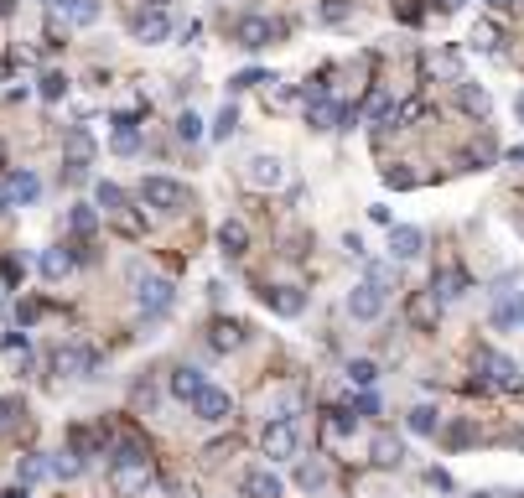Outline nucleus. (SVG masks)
<instances>
[{
    "instance_id": "1",
    "label": "nucleus",
    "mask_w": 524,
    "mask_h": 498,
    "mask_svg": "<svg viewBox=\"0 0 524 498\" xmlns=\"http://www.w3.org/2000/svg\"><path fill=\"white\" fill-rule=\"evenodd\" d=\"M135 198L151 208V213H161V218H177V213L187 208V187L182 182H172V176H146Z\"/></svg>"
},
{
    "instance_id": "2",
    "label": "nucleus",
    "mask_w": 524,
    "mask_h": 498,
    "mask_svg": "<svg viewBox=\"0 0 524 498\" xmlns=\"http://www.w3.org/2000/svg\"><path fill=\"white\" fill-rule=\"evenodd\" d=\"M296 446H302V437H296V420H265L260 452H265V462H270V468H276V462H291V457H296Z\"/></svg>"
},
{
    "instance_id": "3",
    "label": "nucleus",
    "mask_w": 524,
    "mask_h": 498,
    "mask_svg": "<svg viewBox=\"0 0 524 498\" xmlns=\"http://www.w3.org/2000/svg\"><path fill=\"white\" fill-rule=\"evenodd\" d=\"M172 301H177V286H172V281H161V275L135 281V306H141L146 317H166V312H172Z\"/></svg>"
},
{
    "instance_id": "4",
    "label": "nucleus",
    "mask_w": 524,
    "mask_h": 498,
    "mask_svg": "<svg viewBox=\"0 0 524 498\" xmlns=\"http://www.w3.org/2000/svg\"><path fill=\"white\" fill-rule=\"evenodd\" d=\"M384 301H390V291H384V286L359 281V286L348 291V317H353V322H379V317H384Z\"/></svg>"
},
{
    "instance_id": "5",
    "label": "nucleus",
    "mask_w": 524,
    "mask_h": 498,
    "mask_svg": "<svg viewBox=\"0 0 524 498\" xmlns=\"http://www.w3.org/2000/svg\"><path fill=\"white\" fill-rule=\"evenodd\" d=\"M156 483V472L151 462H109V488L120 498H135V494H146Z\"/></svg>"
},
{
    "instance_id": "6",
    "label": "nucleus",
    "mask_w": 524,
    "mask_h": 498,
    "mask_svg": "<svg viewBox=\"0 0 524 498\" xmlns=\"http://www.w3.org/2000/svg\"><path fill=\"white\" fill-rule=\"evenodd\" d=\"M276 21H270V16H239V21H234V42H239V47H245V53H260V47H270V42H276Z\"/></svg>"
},
{
    "instance_id": "7",
    "label": "nucleus",
    "mask_w": 524,
    "mask_h": 498,
    "mask_svg": "<svg viewBox=\"0 0 524 498\" xmlns=\"http://www.w3.org/2000/svg\"><path fill=\"white\" fill-rule=\"evenodd\" d=\"M245 182L254 192H276V187H286V161L280 156H249Z\"/></svg>"
},
{
    "instance_id": "8",
    "label": "nucleus",
    "mask_w": 524,
    "mask_h": 498,
    "mask_svg": "<svg viewBox=\"0 0 524 498\" xmlns=\"http://www.w3.org/2000/svg\"><path fill=\"white\" fill-rule=\"evenodd\" d=\"M472 363H478V374H488V384H498V389H520V369H514L504 353L478 348V353H472Z\"/></svg>"
},
{
    "instance_id": "9",
    "label": "nucleus",
    "mask_w": 524,
    "mask_h": 498,
    "mask_svg": "<svg viewBox=\"0 0 524 498\" xmlns=\"http://www.w3.org/2000/svg\"><path fill=\"white\" fill-rule=\"evenodd\" d=\"M192 415H198V420H208V426H223V420L234 415V395H229V389H218V384H208V389L192 400Z\"/></svg>"
},
{
    "instance_id": "10",
    "label": "nucleus",
    "mask_w": 524,
    "mask_h": 498,
    "mask_svg": "<svg viewBox=\"0 0 524 498\" xmlns=\"http://www.w3.org/2000/svg\"><path fill=\"white\" fill-rule=\"evenodd\" d=\"M130 37L135 42H146V47H161L166 37H172V21H166V11H135V21H130Z\"/></svg>"
},
{
    "instance_id": "11",
    "label": "nucleus",
    "mask_w": 524,
    "mask_h": 498,
    "mask_svg": "<svg viewBox=\"0 0 524 498\" xmlns=\"http://www.w3.org/2000/svg\"><path fill=\"white\" fill-rule=\"evenodd\" d=\"M421 249H426V234L415 224H390V260H421Z\"/></svg>"
},
{
    "instance_id": "12",
    "label": "nucleus",
    "mask_w": 524,
    "mask_h": 498,
    "mask_svg": "<svg viewBox=\"0 0 524 498\" xmlns=\"http://www.w3.org/2000/svg\"><path fill=\"white\" fill-rule=\"evenodd\" d=\"M260 301H265L276 317H302V312H307V296L296 291V286H265Z\"/></svg>"
},
{
    "instance_id": "13",
    "label": "nucleus",
    "mask_w": 524,
    "mask_h": 498,
    "mask_svg": "<svg viewBox=\"0 0 524 498\" xmlns=\"http://www.w3.org/2000/svg\"><path fill=\"white\" fill-rule=\"evenodd\" d=\"M239 494H245V498H280V478H276V468L265 462V468L239 472Z\"/></svg>"
},
{
    "instance_id": "14",
    "label": "nucleus",
    "mask_w": 524,
    "mask_h": 498,
    "mask_svg": "<svg viewBox=\"0 0 524 498\" xmlns=\"http://www.w3.org/2000/svg\"><path fill=\"white\" fill-rule=\"evenodd\" d=\"M166 389H172V400H182V405H192L203 389H208V380H203V369H192V363H182V369H172V380H166Z\"/></svg>"
},
{
    "instance_id": "15",
    "label": "nucleus",
    "mask_w": 524,
    "mask_h": 498,
    "mask_svg": "<svg viewBox=\"0 0 524 498\" xmlns=\"http://www.w3.org/2000/svg\"><path fill=\"white\" fill-rule=\"evenodd\" d=\"M52 369H58L62 380H84V374L93 369V353H89V348H78V343H68V348L52 353Z\"/></svg>"
},
{
    "instance_id": "16",
    "label": "nucleus",
    "mask_w": 524,
    "mask_h": 498,
    "mask_svg": "<svg viewBox=\"0 0 524 498\" xmlns=\"http://www.w3.org/2000/svg\"><path fill=\"white\" fill-rule=\"evenodd\" d=\"M463 291H467V270L463 265H441V270L431 275V296L436 301H457Z\"/></svg>"
},
{
    "instance_id": "17",
    "label": "nucleus",
    "mask_w": 524,
    "mask_h": 498,
    "mask_svg": "<svg viewBox=\"0 0 524 498\" xmlns=\"http://www.w3.org/2000/svg\"><path fill=\"white\" fill-rule=\"evenodd\" d=\"M109 151H115V156H135V151H141V125H135V110H125V115L115 119Z\"/></svg>"
},
{
    "instance_id": "18",
    "label": "nucleus",
    "mask_w": 524,
    "mask_h": 498,
    "mask_svg": "<svg viewBox=\"0 0 524 498\" xmlns=\"http://www.w3.org/2000/svg\"><path fill=\"white\" fill-rule=\"evenodd\" d=\"M343 119L348 115H343V104H333V99H311L307 104V125L311 130H338Z\"/></svg>"
},
{
    "instance_id": "19",
    "label": "nucleus",
    "mask_w": 524,
    "mask_h": 498,
    "mask_svg": "<svg viewBox=\"0 0 524 498\" xmlns=\"http://www.w3.org/2000/svg\"><path fill=\"white\" fill-rule=\"evenodd\" d=\"M93 198H99V213H104V218H115V224L130 213V203H125V192L115 187V182H99V187H93Z\"/></svg>"
},
{
    "instance_id": "20",
    "label": "nucleus",
    "mask_w": 524,
    "mask_h": 498,
    "mask_svg": "<svg viewBox=\"0 0 524 498\" xmlns=\"http://www.w3.org/2000/svg\"><path fill=\"white\" fill-rule=\"evenodd\" d=\"M296 488H302V494H322V488H327V462H322V457L296 462Z\"/></svg>"
},
{
    "instance_id": "21",
    "label": "nucleus",
    "mask_w": 524,
    "mask_h": 498,
    "mask_svg": "<svg viewBox=\"0 0 524 498\" xmlns=\"http://www.w3.org/2000/svg\"><path fill=\"white\" fill-rule=\"evenodd\" d=\"M208 343H214L218 353L239 348V343H245V322H234V317H218V322H214V332H208Z\"/></svg>"
},
{
    "instance_id": "22",
    "label": "nucleus",
    "mask_w": 524,
    "mask_h": 498,
    "mask_svg": "<svg viewBox=\"0 0 524 498\" xmlns=\"http://www.w3.org/2000/svg\"><path fill=\"white\" fill-rule=\"evenodd\" d=\"M36 192H42V182H36L31 172H11L5 176V198H11V203H36Z\"/></svg>"
},
{
    "instance_id": "23",
    "label": "nucleus",
    "mask_w": 524,
    "mask_h": 498,
    "mask_svg": "<svg viewBox=\"0 0 524 498\" xmlns=\"http://www.w3.org/2000/svg\"><path fill=\"white\" fill-rule=\"evenodd\" d=\"M218 244H223V255H229V260H239V255L249 249V229L239 224V218H229V224L218 229Z\"/></svg>"
},
{
    "instance_id": "24",
    "label": "nucleus",
    "mask_w": 524,
    "mask_h": 498,
    "mask_svg": "<svg viewBox=\"0 0 524 498\" xmlns=\"http://www.w3.org/2000/svg\"><path fill=\"white\" fill-rule=\"evenodd\" d=\"M42 478H52L47 457H42V452H27V457L16 462V483H21V488H31V483H42Z\"/></svg>"
},
{
    "instance_id": "25",
    "label": "nucleus",
    "mask_w": 524,
    "mask_h": 498,
    "mask_svg": "<svg viewBox=\"0 0 524 498\" xmlns=\"http://www.w3.org/2000/svg\"><path fill=\"white\" fill-rule=\"evenodd\" d=\"M374 462H379V468H400V462H405V446H400V437L379 431V437H374Z\"/></svg>"
},
{
    "instance_id": "26",
    "label": "nucleus",
    "mask_w": 524,
    "mask_h": 498,
    "mask_svg": "<svg viewBox=\"0 0 524 498\" xmlns=\"http://www.w3.org/2000/svg\"><path fill=\"white\" fill-rule=\"evenodd\" d=\"M405 426H410L415 437H436V431H441V411H436V405H415V411L405 415Z\"/></svg>"
},
{
    "instance_id": "27",
    "label": "nucleus",
    "mask_w": 524,
    "mask_h": 498,
    "mask_svg": "<svg viewBox=\"0 0 524 498\" xmlns=\"http://www.w3.org/2000/svg\"><path fill=\"white\" fill-rule=\"evenodd\" d=\"M47 468H52V478H58V483H73V478L84 472V457L68 446V452H58V457H47Z\"/></svg>"
},
{
    "instance_id": "28",
    "label": "nucleus",
    "mask_w": 524,
    "mask_h": 498,
    "mask_svg": "<svg viewBox=\"0 0 524 498\" xmlns=\"http://www.w3.org/2000/svg\"><path fill=\"white\" fill-rule=\"evenodd\" d=\"M73 265H78L73 260V249H47V255H42V275H47V281H62Z\"/></svg>"
},
{
    "instance_id": "29",
    "label": "nucleus",
    "mask_w": 524,
    "mask_h": 498,
    "mask_svg": "<svg viewBox=\"0 0 524 498\" xmlns=\"http://www.w3.org/2000/svg\"><path fill=\"white\" fill-rule=\"evenodd\" d=\"M68 229H73V234H78V239H89L93 229H99V208L78 203V208H73V213H68Z\"/></svg>"
},
{
    "instance_id": "30",
    "label": "nucleus",
    "mask_w": 524,
    "mask_h": 498,
    "mask_svg": "<svg viewBox=\"0 0 524 498\" xmlns=\"http://www.w3.org/2000/svg\"><path fill=\"white\" fill-rule=\"evenodd\" d=\"M457 99H463V110L467 115H488V88H478V84H457Z\"/></svg>"
},
{
    "instance_id": "31",
    "label": "nucleus",
    "mask_w": 524,
    "mask_h": 498,
    "mask_svg": "<svg viewBox=\"0 0 524 498\" xmlns=\"http://www.w3.org/2000/svg\"><path fill=\"white\" fill-rule=\"evenodd\" d=\"M343 374H348V384L369 389V384L379 380V363H374V358H348V369H343Z\"/></svg>"
},
{
    "instance_id": "32",
    "label": "nucleus",
    "mask_w": 524,
    "mask_h": 498,
    "mask_svg": "<svg viewBox=\"0 0 524 498\" xmlns=\"http://www.w3.org/2000/svg\"><path fill=\"white\" fill-rule=\"evenodd\" d=\"M436 312H441V301H436L431 291L410 301V322H415V327H431V322H436Z\"/></svg>"
},
{
    "instance_id": "33",
    "label": "nucleus",
    "mask_w": 524,
    "mask_h": 498,
    "mask_svg": "<svg viewBox=\"0 0 524 498\" xmlns=\"http://www.w3.org/2000/svg\"><path fill=\"white\" fill-rule=\"evenodd\" d=\"M68 21H73V27H93V21H99V0H73V5H68Z\"/></svg>"
},
{
    "instance_id": "34",
    "label": "nucleus",
    "mask_w": 524,
    "mask_h": 498,
    "mask_svg": "<svg viewBox=\"0 0 524 498\" xmlns=\"http://www.w3.org/2000/svg\"><path fill=\"white\" fill-rule=\"evenodd\" d=\"M431 73H436V78L463 84V62H457V53H441V58H431Z\"/></svg>"
},
{
    "instance_id": "35",
    "label": "nucleus",
    "mask_w": 524,
    "mask_h": 498,
    "mask_svg": "<svg viewBox=\"0 0 524 498\" xmlns=\"http://www.w3.org/2000/svg\"><path fill=\"white\" fill-rule=\"evenodd\" d=\"M68 156H73V167H89V156H93V141L84 135V130H73V135H68Z\"/></svg>"
},
{
    "instance_id": "36",
    "label": "nucleus",
    "mask_w": 524,
    "mask_h": 498,
    "mask_svg": "<svg viewBox=\"0 0 524 498\" xmlns=\"http://www.w3.org/2000/svg\"><path fill=\"white\" fill-rule=\"evenodd\" d=\"M234 125H239V110H234V104H223L218 119H214V141H229V135H234Z\"/></svg>"
},
{
    "instance_id": "37",
    "label": "nucleus",
    "mask_w": 524,
    "mask_h": 498,
    "mask_svg": "<svg viewBox=\"0 0 524 498\" xmlns=\"http://www.w3.org/2000/svg\"><path fill=\"white\" fill-rule=\"evenodd\" d=\"M21 275H27V260H16V255H0V281H5V286H21Z\"/></svg>"
},
{
    "instance_id": "38",
    "label": "nucleus",
    "mask_w": 524,
    "mask_h": 498,
    "mask_svg": "<svg viewBox=\"0 0 524 498\" xmlns=\"http://www.w3.org/2000/svg\"><path fill=\"white\" fill-rule=\"evenodd\" d=\"M359 426V415H348V411H327V437H348Z\"/></svg>"
},
{
    "instance_id": "39",
    "label": "nucleus",
    "mask_w": 524,
    "mask_h": 498,
    "mask_svg": "<svg viewBox=\"0 0 524 498\" xmlns=\"http://www.w3.org/2000/svg\"><path fill=\"white\" fill-rule=\"evenodd\" d=\"M177 135H182V141H203V119L192 115V110H182V115H177Z\"/></svg>"
},
{
    "instance_id": "40",
    "label": "nucleus",
    "mask_w": 524,
    "mask_h": 498,
    "mask_svg": "<svg viewBox=\"0 0 524 498\" xmlns=\"http://www.w3.org/2000/svg\"><path fill=\"white\" fill-rule=\"evenodd\" d=\"M472 42H478L483 53H498V27H494V21H483V27L472 31Z\"/></svg>"
},
{
    "instance_id": "41",
    "label": "nucleus",
    "mask_w": 524,
    "mask_h": 498,
    "mask_svg": "<svg viewBox=\"0 0 524 498\" xmlns=\"http://www.w3.org/2000/svg\"><path fill=\"white\" fill-rule=\"evenodd\" d=\"M68 94V78L62 73H42V99H62Z\"/></svg>"
},
{
    "instance_id": "42",
    "label": "nucleus",
    "mask_w": 524,
    "mask_h": 498,
    "mask_svg": "<svg viewBox=\"0 0 524 498\" xmlns=\"http://www.w3.org/2000/svg\"><path fill=\"white\" fill-rule=\"evenodd\" d=\"M353 11V0H322V21H343Z\"/></svg>"
},
{
    "instance_id": "43",
    "label": "nucleus",
    "mask_w": 524,
    "mask_h": 498,
    "mask_svg": "<svg viewBox=\"0 0 524 498\" xmlns=\"http://www.w3.org/2000/svg\"><path fill=\"white\" fill-rule=\"evenodd\" d=\"M364 115H369V119H384V115H390V94H384V88H379L369 104H364Z\"/></svg>"
},
{
    "instance_id": "44",
    "label": "nucleus",
    "mask_w": 524,
    "mask_h": 498,
    "mask_svg": "<svg viewBox=\"0 0 524 498\" xmlns=\"http://www.w3.org/2000/svg\"><path fill=\"white\" fill-rule=\"evenodd\" d=\"M364 281H374V286H384V291H390V286H395V270H390V265H369V275H364Z\"/></svg>"
},
{
    "instance_id": "45",
    "label": "nucleus",
    "mask_w": 524,
    "mask_h": 498,
    "mask_svg": "<svg viewBox=\"0 0 524 498\" xmlns=\"http://www.w3.org/2000/svg\"><path fill=\"white\" fill-rule=\"evenodd\" d=\"M0 348H5V353H21V358H27V332H5V338H0Z\"/></svg>"
},
{
    "instance_id": "46",
    "label": "nucleus",
    "mask_w": 524,
    "mask_h": 498,
    "mask_svg": "<svg viewBox=\"0 0 524 498\" xmlns=\"http://www.w3.org/2000/svg\"><path fill=\"white\" fill-rule=\"evenodd\" d=\"M498 322H524V296H514V301L498 312Z\"/></svg>"
},
{
    "instance_id": "47",
    "label": "nucleus",
    "mask_w": 524,
    "mask_h": 498,
    "mask_svg": "<svg viewBox=\"0 0 524 498\" xmlns=\"http://www.w3.org/2000/svg\"><path fill=\"white\" fill-rule=\"evenodd\" d=\"M254 84H270V78H265V73H254V68H249V73H239V78H234V84H229V88H254Z\"/></svg>"
},
{
    "instance_id": "48",
    "label": "nucleus",
    "mask_w": 524,
    "mask_h": 498,
    "mask_svg": "<svg viewBox=\"0 0 524 498\" xmlns=\"http://www.w3.org/2000/svg\"><path fill=\"white\" fill-rule=\"evenodd\" d=\"M384 182H390V187H410V172H395V167H390V172H384Z\"/></svg>"
},
{
    "instance_id": "49",
    "label": "nucleus",
    "mask_w": 524,
    "mask_h": 498,
    "mask_svg": "<svg viewBox=\"0 0 524 498\" xmlns=\"http://www.w3.org/2000/svg\"><path fill=\"white\" fill-rule=\"evenodd\" d=\"M0 498H31V488H21V483H11V488H5Z\"/></svg>"
},
{
    "instance_id": "50",
    "label": "nucleus",
    "mask_w": 524,
    "mask_h": 498,
    "mask_svg": "<svg viewBox=\"0 0 524 498\" xmlns=\"http://www.w3.org/2000/svg\"><path fill=\"white\" fill-rule=\"evenodd\" d=\"M488 5H494V11H514V5H520V0H488Z\"/></svg>"
},
{
    "instance_id": "51",
    "label": "nucleus",
    "mask_w": 524,
    "mask_h": 498,
    "mask_svg": "<svg viewBox=\"0 0 524 498\" xmlns=\"http://www.w3.org/2000/svg\"><path fill=\"white\" fill-rule=\"evenodd\" d=\"M42 5H47V11H68V5H73V0H42Z\"/></svg>"
},
{
    "instance_id": "52",
    "label": "nucleus",
    "mask_w": 524,
    "mask_h": 498,
    "mask_svg": "<svg viewBox=\"0 0 524 498\" xmlns=\"http://www.w3.org/2000/svg\"><path fill=\"white\" fill-rule=\"evenodd\" d=\"M467 0H441V11H463Z\"/></svg>"
},
{
    "instance_id": "53",
    "label": "nucleus",
    "mask_w": 524,
    "mask_h": 498,
    "mask_svg": "<svg viewBox=\"0 0 524 498\" xmlns=\"http://www.w3.org/2000/svg\"><path fill=\"white\" fill-rule=\"evenodd\" d=\"M514 115H520V125H524V88H520V99H514Z\"/></svg>"
},
{
    "instance_id": "54",
    "label": "nucleus",
    "mask_w": 524,
    "mask_h": 498,
    "mask_svg": "<svg viewBox=\"0 0 524 498\" xmlns=\"http://www.w3.org/2000/svg\"><path fill=\"white\" fill-rule=\"evenodd\" d=\"M16 11V0H0V16H11Z\"/></svg>"
},
{
    "instance_id": "55",
    "label": "nucleus",
    "mask_w": 524,
    "mask_h": 498,
    "mask_svg": "<svg viewBox=\"0 0 524 498\" xmlns=\"http://www.w3.org/2000/svg\"><path fill=\"white\" fill-rule=\"evenodd\" d=\"M5 208H11V198H0V218H5Z\"/></svg>"
},
{
    "instance_id": "56",
    "label": "nucleus",
    "mask_w": 524,
    "mask_h": 498,
    "mask_svg": "<svg viewBox=\"0 0 524 498\" xmlns=\"http://www.w3.org/2000/svg\"><path fill=\"white\" fill-rule=\"evenodd\" d=\"M161 5H166V0H151V11H161Z\"/></svg>"
},
{
    "instance_id": "57",
    "label": "nucleus",
    "mask_w": 524,
    "mask_h": 498,
    "mask_svg": "<svg viewBox=\"0 0 524 498\" xmlns=\"http://www.w3.org/2000/svg\"><path fill=\"white\" fill-rule=\"evenodd\" d=\"M520 498H524V494H520Z\"/></svg>"
}]
</instances>
